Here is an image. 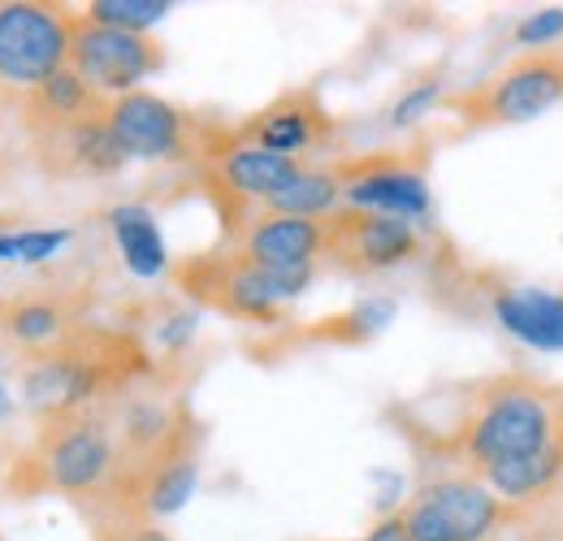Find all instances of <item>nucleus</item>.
Masks as SVG:
<instances>
[{"instance_id": "1", "label": "nucleus", "mask_w": 563, "mask_h": 541, "mask_svg": "<svg viewBox=\"0 0 563 541\" xmlns=\"http://www.w3.org/2000/svg\"><path fill=\"white\" fill-rule=\"evenodd\" d=\"M147 368L152 360L131 334L74 325L57 346L26 355L18 390L40 420H53V416H74V411L104 407L109 399H122Z\"/></svg>"}, {"instance_id": "2", "label": "nucleus", "mask_w": 563, "mask_h": 541, "mask_svg": "<svg viewBox=\"0 0 563 541\" xmlns=\"http://www.w3.org/2000/svg\"><path fill=\"white\" fill-rule=\"evenodd\" d=\"M555 438L560 429H555L551 386L525 373H503V377H486L473 386L446 446L468 473L482 476L498 464H511V460H525L551 446Z\"/></svg>"}, {"instance_id": "3", "label": "nucleus", "mask_w": 563, "mask_h": 541, "mask_svg": "<svg viewBox=\"0 0 563 541\" xmlns=\"http://www.w3.org/2000/svg\"><path fill=\"white\" fill-rule=\"evenodd\" d=\"M26 468H35V489L66 494L70 503L104 507L118 476H122V442L109 407L74 411L40 420V438L26 455Z\"/></svg>"}, {"instance_id": "4", "label": "nucleus", "mask_w": 563, "mask_h": 541, "mask_svg": "<svg viewBox=\"0 0 563 541\" xmlns=\"http://www.w3.org/2000/svg\"><path fill=\"white\" fill-rule=\"evenodd\" d=\"M109 131L126 152V161H165V165H209L212 156H221L234 143L230 131L152 91H131L113 100Z\"/></svg>"}, {"instance_id": "5", "label": "nucleus", "mask_w": 563, "mask_h": 541, "mask_svg": "<svg viewBox=\"0 0 563 541\" xmlns=\"http://www.w3.org/2000/svg\"><path fill=\"white\" fill-rule=\"evenodd\" d=\"M563 104V53H520L507 66H498L490 78L451 91L442 109L460 118L464 131H494V126H520Z\"/></svg>"}, {"instance_id": "6", "label": "nucleus", "mask_w": 563, "mask_h": 541, "mask_svg": "<svg viewBox=\"0 0 563 541\" xmlns=\"http://www.w3.org/2000/svg\"><path fill=\"white\" fill-rule=\"evenodd\" d=\"M178 286L217 312L252 325H274L286 299H299L317 269H261L247 256H200L174 269Z\"/></svg>"}, {"instance_id": "7", "label": "nucleus", "mask_w": 563, "mask_h": 541, "mask_svg": "<svg viewBox=\"0 0 563 541\" xmlns=\"http://www.w3.org/2000/svg\"><path fill=\"white\" fill-rule=\"evenodd\" d=\"M507 516L511 507L473 473L429 476L404 507L412 541H498Z\"/></svg>"}, {"instance_id": "8", "label": "nucleus", "mask_w": 563, "mask_h": 541, "mask_svg": "<svg viewBox=\"0 0 563 541\" xmlns=\"http://www.w3.org/2000/svg\"><path fill=\"white\" fill-rule=\"evenodd\" d=\"M70 22L62 4L0 0V87L40 91L70 66Z\"/></svg>"}, {"instance_id": "9", "label": "nucleus", "mask_w": 563, "mask_h": 541, "mask_svg": "<svg viewBox=\"0 0 563 541\" xmlns=\"http://www.w3.org/2000/svg\"><path fill=\"white\" fill-rule=\"evenodd\" d=\"M424 252L421 225L386 212H364V208H339L325 217V256L343 277H373V273L412 265Z\"/></svg>"}, {"instance_id": "10", "label": "nucleus", "mask_w": 563, "mask_h": 541, "mask_svg": "<svg viewBox=\"0 0 563 541\" xmlns=\"http://www.w3.org/2000/svg\"><path fill=\"white\" fill-rule=\"evenodd\" d=\"M165 66V48L152 35L100 26L82 13L70 22V69L82 74L87 87H96L104 100H122L131 91H143L156 69Z\"/></svg>"}, {"instance_id": "11", "label": "nucleus", "mask_w": 563, "mask_h": 541, "mask_svg": "<svg viewBox=\"0 0 563 541\" xmlns=\"http://www.w3.org/2000/svg\"><path fill=\"white\" fill-rule=\"evenodd\" d=\"M334 169L343 178V200H347V208L404 217V221H417V225L433 212L424 156H412V152H377V156H360V161H339Z\"/></svg>"}, {"instance_id": "12", "label": "nucleus", "mask_w": 563, "mask_h": 541, "mask_svg": "<svg viewBox=\"0 0 563 541\" xmlns=\"http://www.w3.org/2000/svg\"><path fill=\"white\" fill-rule=\"evenodd\" d=\"M330 139H334V118L312 87L282 91L278 100H269L243 126H234V143H252V147L290 156V161H303L308 152L325 147Z\"/></svg>"}, {"instance_id": "13", "label": "nucleus", "mask_w": 563, "mask_h": 541, "mask_svg": "<svg viewBox=\"0 0 563 541\" xmlns=\"http://www.w3.org/2000/svg\"><path fill=\"white\" fill-rule=\"evenodd\" d=\"M299 169L303 161H290V156L252 147V143H230L221 156H212L205 165V178L217 203L225 200L230 208H247V203H269Z\"/></svg>"}, {"instance_id": "14", "label": "nucleus", "mask_w": 563, "mask_h": 541, "mask_svg": "<svg viewBox=\"0 0 563 541\" xmlns=\"http://www.w3.org/2000/svg\"><path fill=\"white\" fill-rule=\"evenodd\" d=\"M239 256L261 269H317L325 256V221L261 212L239 239Z\"/></svg>"}, {"instance_id": "15", "label": "nucleus", "mask_w": 563, "mask_h": 541, "mask_svg": "<svg viewBox=\"0 0 563 541\" xmlns=\"http://www.w3.org/2000/svg\"><path fill=\"white\" fill-rule=\"evenodd\" d=\"M40 152H48V169L66 178H109L126 165V152L109 131V118H91L78 126L35 131Z\"/></svg>"}, {"instance_id": "16", "label": "nucleus", "mask_w": 563, "mask_h": 541, "mask_svg": "<svg viewBox=\"0 0 563 541\" xmlns=\"http://www.w3.org/2000/svg\"><path fill=\"white\" fill-rule=\"evenodd\" d=\"M494 317L507 334L525 339L529 346H563V295L529 290V286H503L494 295Z\"/></svg>"}, {"instance_id": "17", "label": "nucleus", "mask_w": 563, "mask_h": 541, "mask_svg": "<svg viewBox=\"0 0 563 541\" xmlns=\"http://www.w3.org/2000/svg\"><path fill=\"white\" fill-rule=\"evenodd\" d=\"M109 104L96 87L82 82L78 69H62L53 74L40 91H31V131H57V126H78V122H91V118H109Z\"/></svg>"}, {"instance_id": "18", "label": "nucleus", "mask_w": 563, "mask_h": 541, "mask_svg": "<svg viewBox=\"0 0 563 541\" xmlns=\"http://www.w3.org/2000/svg\"><path fill=\"white\" fill-rule=\"evenodd\" d=\"M482 481L490 485L494 494L516 507V503H542L551 494H560L563 485V438H555L551 446L525 455V460H511V464H498L490 473H482Z\"/></svg>"}, {"instance_id": "19", "label": "nucleus", "mask_w": 563, "mask_h": 541, "mask_svg": "<svg viewBox=\"0 0 563 541\" xmlns=\"http://www.w3.org/2000/svg\"><path fill=\"white\" fill-rule=\"evenodd\" d=\"M109 230H113L118 252H122V261H126L131 273L161 277V273L169 269L165 239H161V225H156L152 208H143V203H118V208H109Z\"/></svg>"}, {"instance_id": "20", "label": "nucleus", "mask_w": 563, "mask_h": 541, "mask_svg": "<svg viewBox=\"0 0 563 541\" xmlns=\"http://www.w3.org/2000/svg\"><path fill=\"white\" fill-rule=\"evenodd\" d=\"M339 203H343V178H339V169L334 165H303L278 196L265 203V212L325 221L330 212H339Z\"/></svg>"}, {"instance_id": "21", "label": "nucleus", "mask_w": 563, "mask_h": 541, "mask_svg": "<svg viewBox=\"0 0 563 541\" xmlns=\"http://www.w3.org/2000/svg\"><path fill=\"white\" fill-rule=\"evenodd\" d=\"M0 330H4V339H13L18 346H26V351L35 355V351L57 346L74 325H70V317H66V308L53 303V299H18V303L0 317Z\"/></svg>"}, {"instance_id": "22", "label": "nucleus", "mask_w": 563, "mask_h": 541, "mask_svg": "<svg viewBox=\"0 0 563 541\" xmlns=\"http://www.w3.org/2000/svg\"><path fill=\"white\" fill-rule=\"evenodd\" d=\"M169 9H174L169 0H91L82 9V18H91L100 26H118V31L147 35L156 22H165Z\"/></svg>"}, {"instance_id": "23", "label": "nucleus", "mask_w": 563, "mask_h": 541, "mask_svg": "<svg viewBox=\"0 0 563 541\" xmlns=\"http://www.w3.org/2000/svg\"><path fill=\"white\" fill-rule=\"evenodd\" d=\"M446 100V91H442V74H429L421 82H412L395 104H390V113H386V122L395 126V131H408V126H417L421 118H429L438 104Z\"/></svg>"}, {"instance_id": "24", "label": "nucleus", "mask_w": 563, "mask_h": 541, "mask_svg": "<svg viewBox=\"0 0 563 541\" xmlns=\"http://www.w3.org/2000/svg\"><path fill=\"white\" fill-rule=\"evenodd\" d=\"M70 243L66 230H26V234H4L0 239V261H48Z\"/></svg>"}, {"instance_id": "25", "label": "nucleus", "mask_w": 563, "mask_h": 541, "mask_svg": "<svg viewBox=\"0 0 563 541\" xmlns=\"http://www.w3.org/2000/svg\"><path fill=\"white\" fill-rule=\"evenodd\" d=\"M511 40H516L520 48H529V53H547V48H555V44L563 40V4H555V9H538V13L520 18L516 31H511Z\"/></svg>"}, {"instance_id": "26", "label": "nucleus", "mask_w": 563, "mask_h": 541, "mask_svg": "<svg viewBox=\"0 0 563 541\" xmlns=\"http://www.w3.org/2000/svg\"><path fill=\"white\" fill-rule=\"evenodd\" d=\"M360 541H412V533H408V520H404V511H390V516H382L368 533Z\"/></svg>"}, {"instance_id": "27", "label": "nucleus", "mask_w": 563, "mask_h": 541, "mask_svg": "<svg viewBox=\"0 0 563 541\" xmlns=\"http://www.w3.org/2000/svg\"><path fill=\"white\" fill-rule=\"evenodd\" d=\"M551 399H555V429H560V438H563V386L551 390Z\"/></svg>"}, {"instance_id": "28", "label": "nucleus", "mask_w": 563, "mask_h": 541, "mask_svg": "<svg viewBox=\"0 0 563 541\" xmlns=\"http://www.w3.org/2000/svg\"><path fill=\"white\" fill-rule=\"evenodd\" d=\"M9 407H13V399H9V390H4V382H0V416H4Z\"/></svg>"}]
</instances>
